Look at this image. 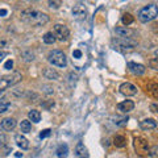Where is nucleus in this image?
I'll list each match as a JSON object with an SVG mask.
<instances>
[{
    "label": "nucleus",
    "mask_w": 158,
    "mask_h": 158,
    "mask_svg": "<svg viewBox=\"0 0 158 158\" xmlns=\"http://www.w3.org/2000/svg\"><path fill=\"white\" fill-rule=\"evenodd\" d=\"M20 20L23 23L32 27H44L49 23V16L46 13H42L37 9H25L20 15Z\"/></svg>",
    "instance_id": "1"
},
{
    "label": "nucleus",
    "mask_w": 158,
    "mask_h": 158,
    "mask_svg": "<svg viewBox=\"0 0 158 158\" xmlns=\"http://www.w3.org/2000/svg\"><path fill=\"white\" fill-rule=\"evenodd\" d=\"M158 16V7L156 4H149L138 12V20L141 23H149L153 21Z\"/></svg>",
    "instance_id": "2"
},
{
    "label": "nucleus",
    "mask_w": 158,
    "mask_h": 158,
    "mask_svg": "<svg viewBox=\"0 0 158 158\" xmlns=\"http://www.w3.org/2000/svg\"><path fill=\"white\" fill-rule=\"evenodd\" d=\"M112 44L115 45V49L121 52H131L137 46V42L133 38H123V37L115 38Z\"/></svg>",
    "instance_id": "3"
},
{
    "label": "nucleus",
    "mask_w": 158,
    "mask_h": 158,
    "mask_svg": "<svg viewBox=\"0 0 158 158\" xmlns=\"http://www.w3.org/2000/svg\"><path fill=\"white\" fill-rule=\"evenodd\" d=\"M21 79H23V77L20 73H11V74H8V75H4L0 79V91H4L9 87L17 85L19 82H21Z\"/></svg>",
    "instance_id": "4"
},
{
    "label": "nucleus",
    "mask_w": 158,
    "mask_h": 158,
    "mask_svg": "<svg viewBox=\"0 0 158 158\" xmlns=\"http://www.w3.org/2000/svg\"><path fill=\"white\" fill-rule=\"evenodd\" d=\"M48 61L57 67H66L67 66V58L65 56V53L61 50H52L48 56Z\"/></svg>",
    "instance_id": "5"
},
{
    "label": "nucleus",
    "mask_w": 158,
    "mask_h": 158,
    "mask_svg": "<svg viewBox=\"0 0 158 158\" xmlns=\"http://www.w3.org/2000/svg\"><path fill=\"white\" fill-rule=\"evenodd\" d=\"M133 145H135V150L137 153V156L140 157L149 156V142L144 137H135Z\"/></svg>",
    "instance_id": "6"
},
{
    "label": "nucleus",
    "mask_w": 158,
    "mask_h": 158,
    "mask_svg": "<svg viewBox=\"0 0 158 158\" xmlns=\"http://www.w3.org/2000/svg\"><path fill=\"white\" fill-rule=\"evenodd\" d=\"M53 33L56 38L58 41H67L69 37H70V31H69V28L66 25H63V24H56L53 28Z\"/></svg>",
    "instance_id": "7"
},
{
    "label": "nucleus",
    "mask_w": 158,
    "mask_h": 158,
    "mask_svg": "<svg viewBox=\"0 0 158 158\" xmlns=\"http://www.w3.org/2000/svg\"><path fill=\"white\" fill-rule=\"evenodd\" d=\"M115 33L117 34V37H123V38H135L137 36V32L133 31V29H129L127 25L115 28Z\"/></svg>",
    "instance_id": "8"
},
{
    "label": "nucleus",
    "mask_w": 158,
    "mask_h": 158,
    "mask_svg": "<svg viewBox=\"0 0 158 158\" xmlns=\"http://www.w3.org/2000/svg\"><path fill=\"white\" fill-rule=\"evenodd\" d=\"M120 92L123 94L124 96H135L137 94V87L132 83L127 82V83H123L120 86Z\"/></svg>",
    "instance_id": "9"
},
{
    "label": "nucleus",
    "mask_w": 158,
    "mask_h": 158,
    "mask_svg": "<svg viewBox=\"0 0 158 158\" xmlns=\"http://www.w3.org/2000/svg\"><path fill=\"white\" fill-rule=\"evenodd\" d=\"M128 70H129L133 75H144L146 69L144 65L141 63H136V62H128Z\"/></svg>",
    "instance_id": "10"
},
{
    "label": "nucleus",
    "mask_w": 158,
    "mask_h": 158,
    "mask_svg": "<svg viewBox=\"0 0 158 158\" xmlns=\"http://www.w3.org/2000/svg\"><path fill=\"white\" fill-rule=\"evenodd\" d=\"M71 12H73V16L75 19H85L86 15H87V9L83 4H77V6H74Z\"/></svg>",
    "instance_id": "11"
},
{
    "label": "nucleus",
    "mask_w": 158,
    "mask_h": 158,
    "mask_svg": "<svg viewBox=\"0 0 158 158\" xmlns=\"http://www.w3.org/2000/svg\"><path fill=\"white\" fill-rule=\"evenodd\" d=\"M133 108H135V103L132 100H125V102H121L117 104V110L120 111L121 113H128L133 111Z\"/></svg>",
    "instance_id": "12"
},
{
    "label": "nucleus",
    "mask_w": 158,
    "mask_h": 158,
    "mask_svg": "<svg viewBox=\"0 0 158 158\" xmlns=\"http://www.w3.org/2000/svg\"><path fill=\"white\" fill-rule=\"evenodd\" d=\"M140 128L142 131H150V129H154L157 128V121L153 120V118H145L140 123Z\"/></svg>",
    "instance_id": "13"
},
{
    "label": "nucleus",
    "mask_w": 158,
    "mask_h": 158,
    "mask_svg": "<svg viewBox=\"0 0 158 158\" xmlns=\"http://www.w3.org/2000/svg\"><path fill=\"white\" fill-rule=\"evenodd\" d=\"M15 141H16L17 146H20L23 150L29 149V141H28V138L24 137L23 135H16V136H15Z\"/></svg>",
    "instance_id": "14"
},
{
    "label": "nucleus",
    "mask_w": 158,
    "mask_h": 158,
    "mask_svg": "<svg viewBox=\"0 0 158 158\" xmlns=\"http://www.w3.org/2000/svg\"><path fill=\"white\" fill-rule=\"evenodd\" d=\"M2 128L4 131H13L16 128V120L13 117H7L2 121Z\"/></svg>",
    "instance_id": "15"
},
{
    "label": "nucleus",
    "mask_w": 158,
    "mask_h": 158,
    "mask_svg": "<svg viewBox=\"0 0 158 158\" xmlns=\"http://www.w3.org/2000/svg\"><path fill=\"white\" fill-rule=\"evenodd\" d=\"M44 77L46 79H50V81H57L59 78V74L54 70V69H50V67H46L45 70H44Z\"/></svg>",
    "instance_id": "16"
},
{
    "label": "nucleus",
    "mask_w": 158,
    "mask_h": 158,
    "mask_svg": "<svg viewBox=\"0 0 158 158\" xmlns=\"http://www.w3.org/2000/svg\"><path fill=\"white\" fill-rule=\"evenodd\" d=\"M75 156L77 157H88V150L87 148L82 144V142H79V144L75 146Z\"/></svg>",
    "instance_id": "17"
},
{
    "label": "nucleus",
    "mask_w": 158,
    "mask_h": 158,
    "mask_svg": "<svg viewBox=\"0 0 158 158\" xmlns=\"http://www.w3.org/2000/svg\"><path fill=\"white\" fill-rule=\"evenodd\" d=\"M113 145L116 148H124L127 145V138L124 136H120V135L115 136L113 137Z\"/></svg>",
    "instance_id": "18"
},
{
    "label": "nucleus",
    "mask_w": 158,
    "mask_h": 158,
    "mask_svg": "<svg viewBox=\"0 0 158 158\" xmlns=\"http://www.w3.org/2000/svg\"><path fill=\"white\" fill-rule=\"evenodd\" d=\"M28 117H29V120L33 121V123H36V124H37V123L41 121V113H40L38 111H36V110L29 111Z\"/></svg>",
    "instance_id": "19"
},
{
    "label": "nucleus",
    "mask_w": 158,
    "mask_h": 158,
    "mask_svg": "<svg viewBox=\"0 0 158 158\" xmlns=\"http://www.w3.org/2000/svg\"><path fill=\"white\" fill-rule=\"evenodd\" d=\"M20 131H21L23 133H29L32 131V124L29 120H23L21 123H20Z\"/></svg>",
    "instance_id": "20"
},
{
    "label": "nucleus",
    "mask_w": 158,
    "mask_h": 158,
    "mask_svg": "<svg viewBox=\"0 0 158 158\" xmlns=\"http://www.w3.org/2000/svg\"><path fill=\"white\" fill-rule=\"evenodd\" d=\"M67 153H69V148H67L66 144L59 145V146L57 148V150H56L57 157H66V156H67Z\"/></svg>",
    "instance_id": "21"
},
{
    "label": "nucleus",
    "mask_w": 158,
    "mask_h": 158,
    "mask_svg": "<svg viewBox=\"0 0 158 158\" xmlns=\"http://www.w3.org/2000/svg\"><path fill=\"white\" fill-rule=\"evenodd\" d=\"M56 36H54L53 32H48L45 33V36H44V42L46 44V45H53L54 42H56Z\"/></svg>",
    "instance_id": "22"
},
{
    "label": "nucleus",
    "mask_w": 158,
    "mask_h": 158,
    "mask_svg": "<svg viewBox=\"0 0 158 158\" xmlns=\"http://www.w3.org/2000/svg\"><path fill=\"white\" fill-rule=\"evenodd\" d=\"M11 108V102L6 100V99H3L2 102H0V115H3V113L8 112V110Z\"/></svg>",
    "instance_id": "23"
},
{
    "label": "nucleus",
    "mask_w": 158,
    "mask_h": 158,
    "mask_svg": "<svg viewBox=\"0 0 158 158\" xmlns=\"http://www.w3.org/2000/svg\"><path fill=\"white\" fill-rule=\"evenodd\" d=\"M148 90L156 99H158V83H149L148 85Z\"/></svg>",
    "instance_id": "24"
},
{
    "label": "nucleus",
    "mask_w": 158,
    "mask_h": 158,
    "mask_svg": "<svg viewBox=\"0 0 158 158\" xmlns=\"http://www.w3.org/2000/svg\"><path fill=\"white\" fill-rule=\"evenodd\" d=\"M133 20H135V19H133V16H132V15L131 13H124V15H123V17H121V21H123V24H124V25H131V24L133 23Z\"/></svg>",
    "instance_id": "25"
},
{
    "label": "nucleus",
    "mask_w": 158,
    "mask_h": 158,
    "mask_svg": "<svg viewBox=\"0 0 158 158\" xmlns=\"http://www.w3.org/2000/svg\"><path fill=\"white\" fill-rule=\"evenodd\" d=\"M21 57L24 58V61H25V62H31V61H33V59H34V54L31 50H27V52L21 53Z\"/></svg>",
    "instance_id": "26"
},
{
    "label": "nucleus",
    "mask_w": 158,
    "mask_h": 158,
    "mask_svg": "<svg viewBox=\"0 0 158 158\" xmlns=\"http://www.w3.org/2000/svg\"><path fill=\"white\" fill-rule=\"evenodd\" d=\"M49 7H50L52 9H54V11H56V9H58L59 7L62 6V0H49V4H48Z\"/></svg>",
    "instance_id": "27"
},
{
    "label": "nucleus",
    "mask_w": 158,
    "mask_h": 158,
    "mask_svg": "<svg viewBox=\"0 0 158 158\" xmlns=\"http://www.w3.org/2000/svg\"><path fill=\"white\" fill-rule=\"evenodd\" d=\"M128 123V117H116L115 118V124L118 127H124Z\"/></svg>",
    "instance_id": "28"
},
{
    "label": "nucleus",
    "mask_w": 158,
    "mask_h": 158,
    "mask_svg": "<svg viewBox=\"0 0 158 158\" xmlns=\"http://www.w3.org/2000/svg\"><path fill=\"white\" fill-rule=\"evenodd\" d=\"M149 157H153V158L158 157V145H154V146L149 148Z\"/></svg>",
    "instance_id": "29"
},
{
    "label": "nucleus",
    "mask_w": 158,
    "mask_h": 158,
    "mask_svg": "<svg viewBox=\"0 0 158 158\" xmlns=\"http://www.w3.org/2000/svg\"><path fill=\"white\" fill-rule=\"evenodd\" d=\"M148 65H149V67L153 69V70H158V57L150 59V61L148 62Z\"/></svg>",
    "instance_id": "30"
},
{
    "label": "nucleus",
    "mask_w": 158,
    "mask_h": 158,
    "mask_svg": "<svg viewBox=\"0 0 158 158\" xmlns=\"http://www.w3.org/2000/svg\"><path fill=\"white\" fill-rule=\"evenodd\" d=\"M50 133H52L50 129H44L41 133H40V138H46V137L50 136Z\"/></svg>",
    "instance_id": "31"
},
{
    "label": "nucleus",
    "mask_w": 158,
    "mask_h": 158,
    "mask_svg": "<svg viewBox=\"0 0 158 158\" xmlns=\"http://www.w3.org/2000/svg\"><path fill=\"white\" fill-rule=\"evenodd\" d=\"M6 141H7V138H6V135H4L3 132H0V149L6 145Z\"/></svg>",
    "instance_id": "32"
},
{
    "label": "nucleus",
    "mask_w": 158,
    "mask_h": 158,
    "mask_svg": "<svg viewBox=\"0 0 158 158\" xmlns=\"http://www.w3.org/2000/svg\"><path fill=\"white\" fill-rule=\"evenodd\" d=\"M150 111L153 113H157V115H158V102L152 103V104H150Z\"/></svg>",
    "instance_id": "33"
},
{
    "label": "nucleus",
    "mask_w": 158,
    "mask_h": 158,
    "mask_svg": "<svg viewBox=\"0 0 158 158\" xmlns=\"http://www.w3.org/2000/svg\"><path fill=\"white\" fill-rule=\"evenodd\" d=\"M12 67H13V61L12 59H8L6 62V65H4V69H6V70H11Z\"/></svg>",
    "instance_id": "34"
},
{
    "label": "nucleus",
    "mask_w": 158,
    "mask_h": 158,
    "mask_svg": "<svg viewBox=\"0 0 158 158\" xmlns=\"http://www.w3.org/2000/svg\"><path fill=\"white\" fill-rule=\"evenodd\" d=\"M53 106H54V102L53 100H49V103H44V104H42V107L46 108V110H50Z\"/></svg>",
    "instance_id": "35"
},
{
    "label": "nucleus",
    "mask_w": 158,
    "mask_h": 158,
    "mask_svg": "<svg viewBox=\"0 0 158 158\" xmlns=\"http://www.w3.org/2000/svg\"><path fill=\"white\" fill-rule=\"evenodd\" d=\"M73 57H74V58H81V57H82V52L78 50V49H77V50H74V52H73Z\"/></svg>",
    "instance_id": "36"
},
{
    "label": "nucleus",
    "mask_w": 158,
    "mask_h": 158,
    "mask_svg": "<svg viewBox=\"0 0 158 158\" xmlns=\"http://www.w3.org/2000/svg\"><path fill=\"white\" fill-rule=\"evenodd\" d=\"M7 56H8V53H7V52H4V50H0V63L3 62V59L6 58Z\"/></svg>",
    "instance_id": "37"
},
{
    "label": "nucleus",
    "mask_w": 158,
    "mask_h": 158,
    "mask_svg": "<svg viewBox=\"0 0 158 158\" xmlns=\"http://www.w3.org/2000/svg\"><path fill=\"white\" fill-rule=\"evenodd\" d=\"M13 95L15 96H21L23 95V90H20V88H17V90H13Z\"/></svg>",
    "instance_id": "38"
},
{
    "label": "nucleus",
    "mask_w": 158,
    "mask_h": 158,
    "mask_svg": "<svg viewBox=\"0 0 158 158\" xmlns=\"http://www.w3.org/2000/svg\"><path fill=\"white\" fill-rule=\"evenodd\" d=\"M7 13H8L7 9H0V16H2V17H6Z\"/></svg>",
    "instance_id": "39"
},
{
    "label": "nucleus",
    "mask_w": 158,
    "mask_h": 158,
    "mask_svg": "<svg viewBox=\"0 0 158 158\" xmlns=\"http://www.w3.org/2000/svg\"><path fill=\"white\" fill-rule=\"evenodd\" d=\"M15 157H23V153H20V152L15 153Z\"/></svg>",
    "instance_id": "40"
},
{
    "label": "nucleus",
    "mask_w": 158,
    "mask_h": 158,
    "mask_svg": "<svg viewBox=\"0 0 158 158\" xmlns=\"http://www.w3.org/2000/svg\"><path fill=\"white\" fill-rule=\"evenodd\" d=\"M154 32L158 33V24H156V25H154Z\"/></svg>",
    "instance_id": "41"
},
{
    "label": "nucleus",
    "mask_w": 158,
    "mask_h": 158,
    "mask_svg": "<svg viewBox=\"0 0 158 158\" xmlns=\"http://www.w3.org/2000/svg\"><path fill=\"white\" fill-rule=\"evenodd\" d=\"M154 54H156V56H157V57H158V49H157V50H156V52H154Z\"/></svg>",
    "instance_id": "42"
}]
</instances>
